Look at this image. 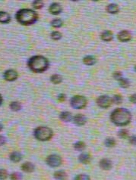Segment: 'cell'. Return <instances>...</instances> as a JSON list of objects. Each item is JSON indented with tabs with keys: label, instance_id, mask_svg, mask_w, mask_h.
Returning <instances> with one entry per match:
<instances>
[{
	"label": "cell",
	"instance_id": "obj_24",
	"mask_svg": "<svg viewBox=\"0 0 136 180\" xmlns=\"http://www.w3.org/2000/svg\"><path fill=\"white\" fill-rule=\"evenodd\" d=\"M9 107L11 111H18L21 109V105L19 101H12L10 104Z\"/></svg>",
	"mask_w": 136,
	"mask_h": 180
},
{
	"label": "cell",
	"instance_id": "obj_16",
	"mask_svg": "<svg viewBox=\"0 0 136 180\" xmlns=\"http://www.w3.org/2000/svg\"><path fill=\"white\" fill-rule=\"evenodd\" d=\"M101 38L102 40L105 41V42H110L113 38V33L110 30H105L101 33Z\"/></svg>",
	"mask_w": 136,
	"mask_h": 180
},
{
	"label": "cell",
	"instance_id": "obj_2",
	"mask_svg": "<svg viewBox=\"0 0 136 180\" xmlns=\"http://www.w3.org/2000/svg\"><path fill=\"white\" fill-rule=\"evenodd\" d=\"M16 21L23 26H31L38 20V14L30 8H21L15 14Z\"/></svg>",
	"mask_w": 136,
	"mask_h": 180
},
{
	"label": "cell",
	"instance_id": "obj_5",
	"mask_svg": "<svg viewBox=\"0 0 136 180\" xmlns=\"http://www.w3.org/2000/svg\"><path fill=\"white\" fill-rule=\"evenodd\" d=\"M88 104L87 98L82 95H75L70 100V105L75 109H83Z\"/></svg>",
	"mask_w": 136,
	"mask_h": 180
},
{
	"label": "cell",
	"instance_id": "obj_8",
	"mask_svg": "<svg viewBox=\"0 0 136 180\" xmlns=\"http://www.w3.org/2000/svg\"><path fill=\"white\" fill-rule=\"evenodd\" d=\"M18 77V72H17L16 71H15V70L12 69L7 70L3 74L4 79L6 81H8V82H13V81L16 80Z\"/></svg>",
	"mask_w": 136,
	"mask_h": 180
},
{
	"label": "cell",
	"instance_id": "obj_19",
	"mask_svg": "<svg viewBox=\"0 0 136 180\" xmlns=\"http://www.w3.org/2000/svg\"><path fill=\"white\" fill-rule=\"evenodd\" d=\"M54 178L56 180H65L67 178V174L63 170H57L53 174Z\"/></svg>",
	"mask_w": 136,
	"mask_h": 180
},
{
	"label": "cell",
	"instance_id": "obj_26",
	"mask_svg": "<svg viewBox=\"0 0 136 180\" xmlns=\"http://www.w3.org/2000/svg\"><path fill=\"white\" fill-rule=\"evenodd\" d=\"M104 144H105L106 146L108 147V148H113V147L115 146L116 145V140L114 139L113 138L109 137V138H106L105 141H104Z\"/></svg>",
	"mask_w": 136,
	"mask_h": 180
},
{
	"label": "cell",
	"instance_id": "obj_15",
	"mask_svg": "<svg viewBox=\"0 0 136 180\" xmlns=\"http://www.w3.org/2000/svg\"><path fill=\"white\" fill-rule=\"evenodd\" d=\"M34 168V165L31 162H25L21 165V170L25 173H32Z\"/></svg>",
	"mask_w": 136,
	"mask_h": 180
},
{
	"label": "cell",
	"instance_id": "obj_29",
	"mask_svg": "<svg viewBox=\"0 0 136 180\" xmlns=\"http://www.w3.org/2000/svg\"><path fill=\"white\" fill-rule=\"evenodd\" d=\"M32 5L35 9H41L44 7V2L42 1H40V0H36V1L33 2Z\"/></svg>",
	"mask_w": 136,
	"mask_h": 180
},
{
	"label": "cell",
	"instance_id": "obj_41",
	"mask_svg": "<svg viewBox=\"0 0 136 180\" xmlns=\"http://www.w3.org/2000/svg\"><path fill=\"white\" fill-rule=\"evenodd\" d=\"M2 129H3V126H2V125L1 123H0V132L2 130Z\"/></svg>",
	"mask_w": 136,
	"mask_h": 180
},
{
	"label": "cell",
	"instance_id": "obj_13",
	"mask_svg": "<svg viewBox=\"0 0 136 180\" xmlns=\"http://www.w3.org/2000/svg\"><path fill=\"white\" fill-rule=\"evenodd\" d=\"M59 118L61 119L62 121L68 123L72 120L73 116L72 114L70 112H68V111H63V112H62L61 114H60Z\"/></svg>",
	"mask_w": 136,
	"mask_h": 180
},
{
	"label": "cell",
	"instance_id": "obj_21",
	"mask_svg": "<svg viewBox=\"0 0 136 180\" xmlns=\"http://www.w3.org/2000/svg\"><path fill=\"white\" fill-rule=\"evenodd\" d=\"M97 60L94 58V56H91V55H88V56H86L83 58V62L84 64L88 65V66H91V65H94L96 63Z\"/></svg>",
	"mask_w": 136,
	"mask_h": 180
},
{
	"label": "cell",
	"instance_id": "obj_31",
	"mask_svg": "<svg viewBox=\"0 0 136 180\" xmlns=\"http://www.w3.org/2000/svg\"><path fill=\"white\" fill-rule=\"evenodd\" d=\"M113 100V103L116 104V105H119L121 104L122 101V98L120 95H115L112 98Z\"/></svg>",
	"mask_w": 136,
	"mask_h": 180
},
{
	"label": "cell",
	"instance_id": "obj_39",
	"mask_svg": "<svg viewBox=\"0 0 136 180\" xmlns=\"http://www.w3.org/2000/svg\"><path fill=\"white\" fill-rule=\"evenodd\" d=\"M129 101L133 104H136V94H132L129 97Z\"/></svg>",
	"mask_w": 136,
	"mask_h": 180
},
{
	"label": "cell",
	"instance_id": "obj_30",
	"mask_svg": "<svg viewBox=\"0 0 136 180\" xmlns=\"http://www.w3.org/2000/svg\"><path fill=\"white\" fill-rule=\"evenodd\" d=\"M51 38L53 40H59L60 39L62 38V33L59 31H53L51 33Z\"/></svg>",
	"mask_w": 136,
	"mask_h": 180
},
{
	"label": "cell",
	"instance_id": "obj_20",
	"mask_svg": "<svg viewBox=\"0 0 136 180\" xmlns=\"http://www.w3.org/2000/svg\"><path fill=\"white\" fill-rule=\"evenodd\" d=\"M78 161L80 163L83 164H89L90 161H91V156H90L88 154H80L79 157H78Z\"/></svg>",
	"mask_w": 136,
	"mask_h": 180
},
{
	"label": "cell",
	"instance_id": "obj_12",
	"mask_svg": "<svg viewBox=\"0 0 136 180\" xmlns=\"http://www.w3.org/2000/svg\"><path fill=\"white\" fill-rule=\"evenodd\" d=\"M62 8L61 5L59 3H56V2L51 4L50 5V7H49V11H50V14H52L53 15H57L59 14H60L62 11Z\"/></svg>",
	"mask_w": 136,
	"mask_h": 180
},
{
	"label": "cell",
	"instance_id": "obj_14",
	"mask_svg": "<svg viewBox=\"0 0 136 180\" xmlns=\"http://www.w3.org/2000/svg\"><path fill=\"white\" fill-rule=\"evenodd\" d=\"M10 21H11V16L9 14L5 11H0V23L8 24Z\"/></svg>",
	"mask_w": 136,
	"mask_h": 180
},
{
	"label": "cell",
	"instance_id": "obj_17",
	"mask_svg": "<svg viewBox=\"0 0 136 180\" xmlns=\"http://www.w3.org/2000/svg\"><path fill=\"white\" fill-rule=\"evenodd\" d=\"M107 11L110 14H112V15H114V14H117L119 11V8L118 5L116 4H110L107 6V8H106Z\"/></svg>",
	"mask_w": 136,
	"mask_h": 180
},
{
	"label": "cell",
	"instance_id": "obj_28",
	"mask_svg": "<svg viewBox=\"0 0 136 180\" xmlns=\"http://www.w3.org/2000/svg\"><path fill=\"white\" fill-rule=\"evenodd\" d=\"M118 136L121 138H126L128 136V131L125 129H120L118 132Z\"/></svg>",
	"mask_w": 136,
	"mask_h": 180
},
{
	"label": "cell",
	"instance_id": "obj_22",
	"mask_svg": "<svg viewBox=\"0 0 136 180\" xmlns=\"http://www.w3.org/2000/svg\"><path fill=\"white\" fill-rule=\"evenodd\" d=\"M85 148H86V145L84 141H78L74 144V148L78 151H83V150L85 149Z\"/></svg>",
	"mask_w": 136,
	"mask_h": 180
},
{
	"label": "cell",
	"instance_id": "obj_10",
	"mask_svg": "<svg viewBox=\"0 0 136 180\" xmlns=\"http://www.w3.org/2000/svg\"><path fill=\"white\" fill-rule=\"evenodd\" d=\"M117 38L120 42H128L131 39V35L128 30H122L118 33Z\"/></svg>",
	"mask_w": 136,
	"mask_h": 180
},
{
	"label": "cell",
	"instance_id": "obj_18",
	"mask_svg": "<svg viewBox=\"0 0 136 180\" xmlns=\"http://www.w3.org/2000/svg\"><path fill=\"white\" fill-rule=\"evenodd\" d=\"M9 158L12 162L18 163L22 158V156H21V153H19L18 151H14V152L11 153Z\"/></svg>",
	"mask_w": 136,
	"mask_h": 180
},
{
	"label": "cell",
	"instance_id": "obj_23",
	"mask_svg": "<svg viewBox=\"0 0 136 180\" xmlns=\"http://www.w3.org/2000/svg\"><path fill=\"white\" fill-rule=\"evenodd\" d=\"M50 81L53 84H59L62 81V77L59 74H53L50 77Z\"/></svg>",
	"mask_w": 136,
	"mask_h": 180
},
{
	"label": "cell",
	"instance_id": "obj_27",
	"mask_svg": "<svg viewBox=\"0 0 136 180\" xmlns=\"http://www.w3.org/2000/svg\"><path fill=\"white\" fill-rule=\"evenodd\" d=\"M119 86L122 87V88L126 89V88H128L130 86L129 81H128L127 79H125V78H123V77L119 80Z\"/></svg>",
	"mask_w": 136,
	"mask_h": 180
},
{
	"label": "cell",
	"instance_id": "obj_42",
	"mask_svg": "<svg viewBox=\"0 0 136 180\" xmlns=\"http://www.w3.org/2000/svg\"><path fill=\"white\" fill-rule=\"evenodd\" d=\"M134 71H136V65H135V66H134Z\"/></svg>",
	"mask_w": 136,
	"mask_h": 180
},
{
	"label": "cell",
	"instance_id": "obj_9",
	"mask_svg": "<svg viewBox=\"0 0 136 180\" xmlns=\"http://www.w3.org/2000/svg\"><path fill=\"white\" fill-rule=\"evenodd\" d=\"M73 122L75 125L78 126H84V124L87 122V118L84 115L81 114H78L73 117Z\"/></svg>",
	"mask_w": 136,
	"mask_h": 180
},
{
	"label": "cell",
	"instance_id": "obj_35",
	"mask_svg": "<svg viewBox=\"0 0 136 180\" xmlns=\"http://www.w3.org/2000/svg\"><path fill=\"white\" fill-rule=\"evenodd\" d=\"M113 77L114 79L116 80H119L120 79H122V74L121 72H119V71H116V72H115L113 74Z\"/></svg>",
	"mask_w": 136,
	"mask_h": 180
},
{
	"label": "cell",
	"instance_id": "obj_38",
	"mask_svg": "<svg viewBox=\"0 0 136 180\" xmlns=\"http://www.w3.org/2000/svg\"><path fill=\"white\" fill-rule=\"evenodd\" d=\"M5 142H6V139H5V137L3 135H0V146H2V145H5Z\"/></svg>",
	"mask_w": 136,
	"mask_h": 180
},
{
	"label": "cell",
	"instance_id": "obj_6",
	"mask_svg": "<svg viewBox=\"0 0 136 180\" xmlns=\"http://www.w3.org/2000/svg\"><path fill=\"white\" fill-rule=\"evenodd\" d=\"M46 163L47 164V165H49L50 167H58L62 163V159L59 155L57 154H51L49 155L46 159Z\"/></svg>",
	"mask_w": 136,
	"mask_h": 180
},
{
	"label": "cell",
	"instance_id": "obj_3",
	"mask_svg": "<svg viewBox=\"0 0 136 180\" xmlns=\"http://www.w3.org/2000/svg\"><path fill=\"white\" fill-rule=\"evenodd\" d=\"M28 66L34 73H43L49 68V61L42 55H34L28 61Z\"/></svg>",
	"mask_w": 136,
	"mask_h": 180
},
{
	"label": "cell",
	"instance_id": "obj_1",
	"mask_svg": "<svg viewBox=\"0 0 136 180\" xmlns=\"http://www.w3.org/2000/svg\"><path fill=\"white\" fill-rule=\"evenodd\" d=\"M110 120L118 126H125L130 123L131 120V114L126 108H116L110 114Z\"/></svg>",
	"mask_w": 136,
	"mask_h": 180
},
{
	"label": "cell",
	"instance_id": "obj_25",
	"mask_svg": "<svg viewBox=\"0 0 136 180\" xmlns=\"http://www.w3.org/2000/svg\"><path fill=\"white\" fill-rule=\"evenodd\" d=\"M63 25V21L59 18H56L51 21V26L54 28H60Z\"/></svg>",
	"mask_w": 136,
	"mask_h": 180
},
{
	"label": "cell",
	"instance_id": "obj_36",
	"mask_svg": "<svg viewBox=\"0 0 136 180\" xmlns=\"http://www.w3.org/2000/svg\"><path fill=\"white\" fill-rule=\"evenodd\" d=\"M128 141H129V143L132 145H136V135H134L130 136Z\"/></svg>",
	"mask_w": 136,
	"mask_h": 180
},
{
	"label": "cell",
	"instance_id": "obj_34",
	"mask_svg": "<svg viewBox=\"0 0 136 180\" xmlns=\"http://www.w3.org/2000/svg\"><path fill=\"white\" fill-rule=\"evenodd\" d=\"M74 180H91V179L86 174H79L75 177Z\"/></svg>",
	"mask_w": 136,
	"mask_h": 180
},
{
	"label": "cell",
	"instance_id": "obj_11",
	"mask_svg": "<svg viewBox=\"0 0 136 180\" xmlns=\"http://www.w3.org/2000/svg\"><path fill=\"white\" fill-rule=\"evenodd\" d=\"M99 166L104 170H110L113 167L112 161L107 159V158H104V159L101 160V161L99 163Z\"/></svg>",
	"mask_w": 136,
	"mask_h": 180
},
{
	"label": "cell",
	"instance_id": "obj_32",
	"mask_svg": "<svg viewBox=\"0 0 136 180\" xmlns=\"http://www.w3.org/2000/svg\"><path fill=\"white\" fill-rule=\"evenodd\" d=\"M22 176H21V174L19 173H12L10 175V179L11 180H21Z\"/></svg>",
	"mask_w": 136,
	"mask_h": 180
},
{
	"label": "cell",
	"instance_id": "obj_33",
	"mask_svg": "<svg viewBox=\"0 0 136 180\" xmlns=\"http://www.w3.org/2000/svg\"><path fill=\"white\" fill-rule=\"evenodd\" d=\"M8 174L7 170L4 169H0V180H5L7 179Z\"/></svg>",
	"mask_w": 136,
	"mask_h": 180
},
{
	"label": "cell",
	"instance_id": "obj_40",
	"mask_svg": "<svg viewBox=\"0 0 136 180\" xmlns=\"http://www.w3.org/2000/svg\"><path fill=\"white\" fill-rule=\"evenodd\" d=\"M2 95H0V105H2Z\"/></svg>",
	"mask_w": 136,
	"mask_h": 180
},
{
	"label": "cell",
	"instance_id": "obj_4",
	"mask_svg": "<svg viewBox=\"0 0 136 180\" xmlns=\"http://www.w3.org/2000/svg\"><path fill=\"white\" fill-rule=\"evenodd\" d=\"M53 135V130L47 126H38L34 131V135L35 138L41 141H49L52 138Z\"/></svg>",
	"mask_w": 136,
	"mask_h": 180
},
{
	"label": "cell",
	"instance_id": "obj_7",
	"mask_svg": "<svg viewBox=\"0 0 136 180\" xmlns=\"http://www.w3.org/2000/svg\"><path fill=\"white\" fill-rule=\"evenodd\" d=\"M97 105L101 108H108L113 104L112 98L108 95H101L97 99Z\"/></svg>",
	"mask_w": 136,
	"mask_h": 180
},
{
	"label": "cell",
	"instance_id": "obj_37",
	"mask_svg": "<svg viewBox=\"0 0 136 180\" xmlns=\"http://www.w3.org/2000/svg\"><path fill=\"white\" fill-rule=\"evenodd\" d=\"M65 98H66V96H65V94H59V96L57 97V99H58V101H60V102H62V101H65Z\"/></svg>",
	"mask_w": 136,
	"mask_h": 180
}]
</instances>
